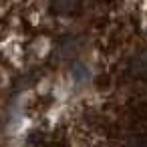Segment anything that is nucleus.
<instances>
[{
    "label": "nucleus",
    "instance_id": "obj_2",
    "mask_svg": "<svg viewBox=\"0 0 147 147\" xmlns=\"http://www.w3.org/2000/svg\"><path fill=\"white\" fill-rule=\"evenodd\" d=\"M133 73H137V75L147 73V53L139 55V57L133 61Z\"/></svg>",
    "mask_w": 147,
    "mask_h": 147
},
{
    "label": "nucleus",
    "instance_id": "obj_1",
    "mask_svg": "<svg viewBox=\"0 0 147 147\" xmlns=\"http://www.w3.org/2000/svg\"><path fill=\"white\" fill-rule=\"evenodd\" d=\"M81 4V0H53V8L61 14H69V12H75Z\"/></svg>",
    "mask_w": 147,
    "mask_h": 147
}]
</instances>
